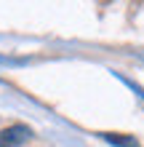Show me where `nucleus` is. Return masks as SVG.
Instances as JSON below:
<instances>
[{
	"label": "nucleus",
	"instance_id": "1",
	"mask_svg": "<svg viewBox=\"0 0 144 147\" xmlns=\"http://www.w3.org/2000/svg\"><path fill=\"white\" fill-rule=\"evenodd\" d=\"M29 139H32V128L24 123L8 126L0 131V147H19V144H27Z\"/></svg>",
	"mask_w": 144,
	"mask_h": 147
},
{
	"label": "nucleus",
	"instance_id": "2",
	"mask_svg": "<svg viewBox=\"0 0 144 147\" xmlns=\"http://www.w3.org/2000/svg\"><path fill=\"white\" fill-rule=\"evenodd\" d=\"M104 139L109 142V144H115V147H139V142L133 139V136H128V134H101Z\"/></svg>",
	"mask_w": 144,
	"mask_h": 147
}]
</instances>
